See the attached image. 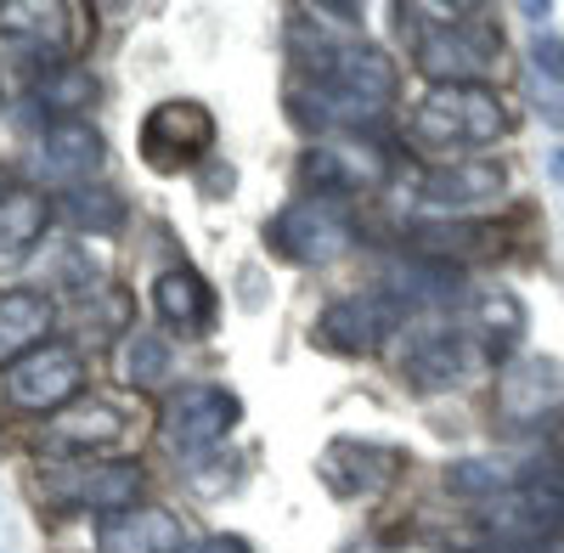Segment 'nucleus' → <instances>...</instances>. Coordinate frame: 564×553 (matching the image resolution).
I'll list each match as a JSON object with an SVG mask.
<instances>
[{
    "instance_id": "f257e3e1",
    "label": "nucleus",
    "mask_w": 564,
    "mask_h": 553,
    "mask_svg": "<svg viewBox=\"0 0 564 553\" xmlns=\"http://www.w3.org/2000/svg\"><path fill=\"white\" fill-rule=\"evenodd\" d=\"M417 18H435L417 34L412 57L435 85H480L502 52L497 23L480 18V7H412Z\"/></svg>"
},
{
    "instance_id": "f03ea898",
    "label": "nucleus",
    "mask_w": 564,
    "mask_h": 553,
    "mask_svg": "<svg viewBox=\"0 0 564 553\" xmlns=\"http://www.w3.org/2000/svg\"><path fill=\"white\" fill-rule=\"evenodd\" d=\"M412 135L435 153H475L508 135V113L491 85H435L412 113Z\"/></svg>"
},
{
    "instance_id": "7ed1b4c3",
    "label": "nucleus",
    "mask_w": 564,
    "mask_h": 553,
    "mask_svg": "<svg viewBox=\"0 0 564 553\" xmlns=\"http://www.w3.org/2000/svg\"><path fill=\"white\" fill-rule=\"evenodd\" d=\"M480 361H486V350L475 345V334H468L463 322L423 316V322H412V328H406L401 379L417 395H446V390H463L468 379H475Z\"/></svg>"
},
{
    "instance_id": "20e7f679",
    "label": "nucleus",
    "mask_w": 564,
    "mask_h": 553,
    "mask_svg": "<svg viewBox=\"0 0 564 553\" xmlns=\"http://www.w3.org/2000/svg\"><path fill=\"white\" fill-rule=\"evenodd\" d=\"M271 254H282L289 265H334L356 249V220L339 198H294L282 204L265 226Z\"/></svg>"
},
{
    "instance_id": "39448f33",
    "label": "nucleus",
    "mask_w": 564,
    "mask_h": 553,
    "mask_svg": "<svg viewBox=\"0 0 564 553\" xmlns=\"http://www.w3.org/2000/svg\"><path fill=\"white\" fill-rule=\"evenodd\" d=\"M486 525H491L497 542H513V547H531L547 531H558L564 525V469L536 464L525 475H513V486L491 502Z\"/></svg>"
},
{
    "instance_id": "423d86ee",
    "label": "nucleus",
    "mask_w": 564,
    "mask_h": 553,
    "mask_svg": "<svg viewBox=\"0 0 564 553\" xmlns=\"http://www.w3.org/2000/svg\"><path fill=\"white\" fill-rule=\"evenodd\" d=\"M412 316V305L395 289H361L334 300L316 316V339L339 356H372L390 334H401V322Z\"/></svg>"
},
{
    "instance_id": "0eeeda50",
    "label": "nucleus",
    "mask_w": 564,
    "mask_h": 553,
    "mask_svg": "<svg viewBox=\"0 0 564 553\" xmlns=\"http://www.w3.org/2000/svg\"><path fill=\"white\" fill-rule=\"evenodd\" d=\"M311 74L316 85H327L334 97L345 102H361L372 113H384L395 102V63L379 52V45H367V40H334V45H316L311 52Z\"/></svg>"
},
{
    "instance_id": "6e6552de",
    "label": "nucleus",
    "mask_w": 564,
    "mask_h": 553,
    "mask_svg": "<svg viewBox=\"0 0 564 553\" xmlns=\"http://www.w3.org/2000/svg\"><path fill=\"white\" fill-rule=\"evenodd\" d=\"M209 148H215V113L204 102H159L141 119V159L164 175L204 164Z\"/></svg>"
},
{
    "instance_id": "1a4fd4ad",
    "label": "nucleus",
    "mask_w": 564,
    "mask_h": 553,
    "mask_svg": "<svg viewBox=\"0 0 564 553\" xmlns=\"http://www.w3.org/2000/svg\"><path fill=\"white\" fill-rule=\"evenodd\" d=\"M390 175V159L372 148V142H356V135H339V142H316L305 159H300V181L316 193V198H361L372 187H384Z\"/></svg>"
},
{
    "instance_id": "9d476101",
    "label": "nucleus",
    "mask_w": 564,
    "mask_h": 553,
    "mask_svg": "<svg viewBox=\"0 0 564 553\" xmlns=\"http://www.w3.org/2000/svg\"><path fill=\"white\" fill-rule=\"evenodd\" d=\"M401 469H406V452H401V446H384V441H356V435L327 441V446H322V457H316L322 486L334 491V497H345V502L390 491Z\"/></svg>"
},
{
    "instance_id": "9b49d317",
    "label": "nucleus",
    "mask_w": 564,
    "mask_h": 553,
    "mask_svg": "<svg viewBox=\"0 0 564 553\" xmlns=\"http://www.w3.org/2000/svg\"><path fill=\"white\" fill-rule=\"evenodd\" d=\"M243 419V401L220 384H181L164 401V441L175 452H209Z\"/></svg>"
},
{
    "instance_id": "f8f14e48",
    "label": "nucleus",
    "mask_w": 564,
    "mask_h": 553,
    "mask_svg": "<svg viewBox=\"0 0 564 553\" xmlns=\"http://www.w3.org/2000/svg\"><path fill=\"white\" fill-rule=\"evenodd\" d=\"M85 384V361L74 345H40L34 356H23L18 367H7V401L18 412H63L68 401H79Z\"/></svg>"
},
{
    "instance_id": "ddd939ff",
    "label": "nucleus",
    "mask_w": 564,
    "mask_h": 553,
    "mask_svg": "<svg viewBox=\"0 0 564 553\" xmlns=\"http://www.w3.org/2000/svg\"><path fill=\"white\" fill-rule=\"evenodd\" d=\"M553 412H564V367L553 356H513L497 373V419L508 430L547 424Z\"/></svg>"
},
{
    "instance_id": "4468645a",
    "label": "nucleus",
    "mask_w": 564,
    "mask_h": 553,
    "mask_svg": "<svg viewBox=\"0 0 564 553\" xmlns=\"http://www.w3.org/2000/svg\"><path fill=\"white\" fill-rule=\"evenodd\" d=\"M502 187H508V170H502L497 159H446V164H435V170H423L417 198L435 204V209L452 215V220H463L468 209L502 198Z\"/></svg>"
},
{
    "instance_id": "2eb2a0df",
    "label": "nucleus",
    "mask_w": 564,
    "mask_h": 553,
    "mask_svg": "<svg viewBox=\"0 0 564 553\" xmlns=\"http://www.w3.org/2000/svg\"><path fill=\"white\" fill-rule=\"evenodd\" d=\"M34 175L45 181H57V187H85L90 175L102 170V135L90 130L85 119H52L40 130V142H34Z\"/></svg>"
},
{
    "instance_id": "dca6fc26",
    "label": "nucleus",
    "mask_w": 564,
    "mask_h": 553,
    "mask_svg": "<svg viewBox=\"0 0 564 553\" xmlns=\"http://www.w3.org/2000/svg\"><path fill=\"white\" fill-rule=\"evenodd\" d=\"M141 464H130V457H113V464H85V469H74L68 480H57L52 486V497L57 502H68V509H79V514H124V509H135V497H141Z\"/></svg>"
},
{
    "instance_id": "f3484780",
    "label": "nucleus",
    "mask_w": 564,
    "mask_h": 553,
    "mask_svg": "<svg viewBox=\"0 0 564 553\" xmlns=\"http://www.w3.org/2000/svg\"><path fill=\"white\" fill-rule=\"evenodd\" d=\"M153 311H159V322H164L170 334L204 339L215 328V289L204 283L198 271L175 265V271H164L159 283H153Z\"/></svg>"
},
{
    "instance_id": "a211bd4d",
    "label": "nucleus",
    "mask_w": 564,
    "mask_h": 553,
    "mask_svg": "<svg viewBox=\"0 0 564 553\" xmlns=\"http://www.w3.org/2000/svg\"><path fill=\"white\" fill-rule=\"evenodd\" d=\"M52 322H57L52 294H40V289L0 294V367H18L40 345H52V339H45V334H52Z\"/></svg>"
},
{
    "instance_id": "6ab92c4d",
    "label": "nucleus",
    "mask_w": 564,
    "mask_h": 553,
    "mask_svg": "<svg viewBox=\"0 0 564 553\" xmlns=\"http://www.w3.org/2000/svg\"><path fill=\"white\" fill-rule=\"evenodd\" d=\"M186 531L170 509H124L97 525V553H181Z\"/></svg>"
},
{
    "instance_id": "aec40b11",
    "label": "nucleus",
    "mask_w": 564,
    "mask_h": 553,
    "mask_svg": "<svg viewBox=\"0 0 564 553\" xmlns=\"http://www.w3.org/2000/svg\"><path fill=\"white\" fill-rule=\"evenodd\" d=\"M130 430V412L119 401H102V395H79L68 401L63 412H52V441L57 446H74V452H102V446H119Z\"/></svg>"
},
{
    "instance_id": "412c9836",
    "label": "nucleus",
    "mask_w": 564,
    "mask_h": 553,
    "mask_svg": "<svg viewBox=\"0 0 564 553\" xmlns=\"http://www.w3.org/2000/svg\"><path fill=\"white\" fill-rule=\"evenodd\" d=\"M463 328L475 334V345L486 356H508L513 361V345L525 339L531 328V316H525V300L520 294H508V289H486L463 305Z\"/></svg>"
},
{
    "instance_id": "4be33fe9",
    "label": "nucleus",
    "mask_w": 564,
    "mask_h": 553,
    "mask_svg": "<svg viewBox=\"0 0 564 553\" xmlns=\"http://www.w3.org/2000/svg\"><path fill=\"white\" fill-rule=\"evenodd\" d=\"M525 97L542 124L564 130V40L558 34H536V45L525 52Z\"/></svg>"
},
{
    "instance_id": "5701e85b",
    "label": "nucleus",
    "mask_w": 564,
    "mask_h": 553,
    "mask_svg": "<svg viewBox=\"0 0 564 553\" xmlns=\"http://www.w3.org/2000/svg\"><path fill=\"white\" fill-rule=\"evenodd\" d=\"M45 220H52V204H45L40 193H29V187L0 198V265L23 260L45 238Z\"/></svg>"
},
{
    "instance_id": "b1692460",
    "label": "nucleus",
    "mask_w": 564,
    "mask_h": 553,
    "mask_svg": "<svg viewBox=\"0 0 564 553\" xmlns=\"http://www.w3.org/2000/svg\"><path fill=\"white\" fill-rule=\"evenodd\" d=\"M491 243H497V232L486 220H430V226H417V232H412V254L446 260V265H457L468 254H486Z\"/></svg>"
},
{
    "instance_id": "393cba45",
    "label": "nucleus",
    "mask_w": 564,
    "mask_h": 553,
    "mask_svg": "<svg viewBox=\"0 0 564 553\" xmlns=\"http://www.w3.org/2000/svg\"><path fill=\"white\" fill-rule=\"evenodd\" d=\"M34 102L45 113H57V119H79V108L97 102V79H90L79 63L52 57V63L40 68V79H34Z\"/></svg>"
},
{
    "instance_id": "a878e982",
    "label": "nucleus",
    "mask_w": 564,
    "mask_h": 553,
    "mask_svg": "<svg viewBox=\"0 0 564 553\" xmlns=\"http://www.w3.org/2000/svg\"><path fill=\"white\" fill-rule=\"evenodd\" d=\"M170 373H175V350L148 328H130L124 345H119V379L130 390H159Z\"/></svg>"
},
{
    "instance_id": "bb28decb",
    "label": "nucleus",
    "mask_w": 564,
    "mask_h": 553,
    "mask_svg": "<svg viewBox=\"0 0 564 553\" xmlns=\"http://www.w3.org/2000/svg\"><path fill=\"white\" fill-rule=\"evenodd\" d=\"M0 29L63 45L68 29H74V7H63V0H7V7H0Z\"/></svg>"
},
{
    "instance_id": "cd10ccee",
    "label": "nucleus",
    "mask_w": 564,
    "mask_h": 553,
    "mask_svg": "<svg viewBox=\"0 0 564 553\" xmlns=\"http://www.w3.org/2000/svg\"><path fill=\"white\" fill-rule=\"evenodd\" d=\"M63 215L79 226V232H119L124 226V198L108 187H79L63 198Z\"/></svg>"
},
{
    "instance_id": "c85d7f7f",
    "label": "nucleus",
    "mask_w": 564,
    "mask_h": 553,
    "mask_svg": "<svg viewBox=\"0 0 564 553\" xmlns=\"http://www.w3.org/2000/svg\"><path fill=\"white\" fill-rule=\"evenodd\" d=\"M508 486H513V475L502 464H491V457H457V464L446 469V491L475 497V502H497Z\"/></svg>"
},
{
    "instance_id": "c756f323",
    "label": "nucleus",
    "mask_w": 564,
    "mask_h": 553,
    "mask_svg": "<svg viewBox=\"0 0 564 553\" xmlns=\"http://www.w3.org/2000/svg\"><path fill=\"white\" fill-rule=\"evenodd\" d=\"M0 198H7V187H0Z\"/></svg>"
}]
</instances>
